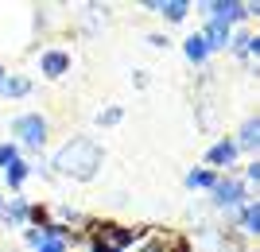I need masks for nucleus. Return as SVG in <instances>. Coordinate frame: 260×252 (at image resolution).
<instances>
[{
	"label": "nucleus",
	"mask_w": 260,
	"mask_h": 252,
	"mask_svg": "<svg viewBox=\"0 0 260 252\" xmlns=\"http://www.w3.org/2000/svg\"><path fill=\"white\" fill-rule=\"evenodd\" d=\"M0 89H4L8 97H23V93H27V82H23V78H4Z\"/></svg>",
	"instance_id": "nucleus-15"
},
{
	"label": "nucleus",
	"mask_w": 260,
	"mask_h": 252,
	"mask_svg": "<svg viewBox=\"0 0 260 252\" xmlns=\"http://www.w3.org/2000/svg\"><path fill=\"white\" fill-rule=\"evenodd\" d=\"M16 136H20L23 143H31V148H43V140H47V121L39 117V113H27V117H20V121H16Z\"/></svg>",
	"instance_id": "nucleus-3"
},
{
	"label": "nucleus",
	"mask_w": 260,
	"mask_h": 252,
	"mask_svg": "<svg viewBox=\"0 0 260 252\" xmlns=\"http://www.w3.org/2000/svg\"><path fill=\"white\" fill-rule=\"evenodd\" d=\"M39 66H43L47 78H62L66 70H70V55H62V51H47V55L39 58Z\"/></svg>",
	"instance_id": "nucleus-6"
},
{
	"label": "nucleus",
	"mask_w": 260,
	"mask_h": 252,
	"mask_svg": "<svg viewBox=\"0 0 260 252\" xmlns=\"http://www.w3.org/2000/svg\"><path fill=\"white\" fill-rule=\"evenodd\" d=\"M54 167L70 178H93L101 167V148L89 136H74V140H66L54 155Z\"/></svg>",
	"instance_id": "nucleus-1"
},
{
	"label": "nucleus",
	"mask_w": 260,
	"mask_h": 252,
	"mask_svg": "<svg viewBox=\"0 0 260 252\" xmlns=\"http://www.w3.org/2000/svg\"><path fill=\"white\" fill-rule=\"evenodd\" d=\"M98 237H93V252H124L132 244L136 233L124 229V225H93Z\"/></svg>",
	"instance_id": "nucleus-2"
},
{
	"label": "nucleus",
	"mask_w": 260,
	"mask_h": 252,
	"mask_svg": "<svg viewBox=\"0 0 260 252\" xmlns=\"http://www.w3.org/2000/svg\"><path fill=\"white\" fill-rule=\"evenodd\" d=\"M152 12H163L167 20H183V16H186L190 8H186L183 0H171V4H152Z\"/></svg>",
	"instance_id": "nucleus-11"
},
{
	"label": "nucleus",
	"mask_w": 260,
	"mask_h": 252,
	"mask_svg": "<svg viewBox=\"0 0 260 252\" xmlns=\"http://www.w3.org/2000/svg\"><path fill=\"white\" fill-rule=\"evenodd\" d=\"M16 163V143H0V167Z\"/></svg>",
	"instance_id": "nucleus-17"
},
{
	"label": "nucleus",
	"mask_w": 260,
	"mask_h": 252,
	"mask_svg": "<svg viewBox=\"0 0 260 252\" xmlns=\"http://www.w3.org/2000/svg\"><path fill=\"white\" fill-rule=\"evenodd\" d=\"M0 82H4V70H0Z\"/></svg>",
	"instance_id": "nucleus-20"
},
{
	"label": "nucleus",
	"mask_w": 260,
	"mask_h": 252,
	"mask_svg": "<svg viewBox=\"0 0 260 252\" xmlns=\"http://www.w3.org/2000/svg\"><path fill=\"white\" fill-rule=\"evenodd\" d=\"M260 140V121H245V128H241V148H252V143Z\"/></svg>",
	"instance_id": "nucleus-13"
},
{
	"label": "nucleus",
	"mask_w": 260,
	"mask_h": 252,
	"mask_svg": "<svg viewBox=\"0 0 260 252\" xmlns=\"http://www.w3.org/2000/svg\"><path fill=\"white\" fill-rule=\"evenodd\" d=\"M0 213H4V198H0Z\"/></svg>",
	"instance_id": "nucleus-19"
},
{
	"label": "nucleus",
	"mask_w": 260,
	"mask_h": 252,
	"mask_svg": "<svg viewBox=\"0 0 260 252\" xmlns=\"http://www.w3.org/2000/svg\"><path fill=\"white\" fill-rule=\"evenodd\" d=\"M233 159H237V143L221 140V143H214V148H210V163H214V167H229Z\"/></svg>",
	"instance_id": "nucleus-8"
},
{
	"label": "nucleus",
	"mask_w": 260,
	"mask_h": 252,
	"mask_svg": "<svg viewBox=\"0 0 260 252\" xmlns=\"http://www.w3.org/2000/svg\"><path fill=\"white\" fill-rule=\"evenodd\" d=\"M214 198H217V206H241L245 187L233 183V178H217V183H214Z\"/></svg>",
	"instance_id": "nucleus-5"
},
{
	"label": "nucleus",
	"mask_w": 260,
	"mask_h": 252,
	"mask_svg": "<svg viewBox=\"0 0 260 252\" xmlns=\"http://www.w3.org/2000/svg\"><path fill=\"white\" fill-rule=\"evenodd\" d=\"M4 175H8V187H20L23 178H27V163H20V159H16V163L4 167Z\"/></svg>",
	"instance_id": "nucleus-14"
},
{
	"label": "nucleus",
	"mask_w": 260,
	"mask_h": 252,
	"mask_svg": "<svg viewBox=\"0 0 260 252\" xmlns=\"http://www.w3.org/2000/svg\"><path fill=\"white\" fill-rule=\"evenodd\" d=\"M27 218V202L23 198H12L8 206H4V221H23Z\"/></svg>",
	"instance_id": "nucleus-12"
},
{
	"label": "nucleus",
	"mask_w": 260,
	"mask_h": 252,
	"mask_svg": "<svg viewBox=\"0 0 260 252\" xmlns=\"http://www.w3.org/2000/svg\"><path fill=\"white\" fill-rule=\"evenodd\" d=\"M202 43H206V51H221V47H229V27H225V23H206Z\"/></svg>",
	"instance_id": "nucleus-7"
},
{
	"label": "nucleus",
	"mask_w": 260,
	"mask_h": 252,
	"mask_svg": "<svg viewBox=\"0 0 260 252\" xmlns=\"http://www.w3.org/2000/svg\"><path fill=\"white\" fill-rule=\"evenodd\" d=\"M98 121H101V124H117V121H120V109H109V113H101Z\"/></svg>",
	"instance_id": "nucleus-18"
},
{
	"label": "nucleus",
	"mask_w": 260,
	"mask_h": 252,
	"mask_svg": "<svg viewBox=\"0 0 260 252\" xmlns=\"http://www.w3.org/2000/svg\"><path fill=\"white\" fill-rule=\"evenodd\" d=\"M241 229H245V233H260V206L249 202V206L241 209Z\"/></svg>",
	"instance_id": "nucleus-9"
},
{
	"label": "nucleus",
	"mask_w": 260,
	"mask_h": 252,
	"mask_svg": "<svg viewBox=\"0 0 260 252\" xmlns=\"http://www.w3.org/2000/svg\"><path fill=\"white\" fill-rule=\"evenodd\" d=\"M217 178L210 175V171H190V175H186V187H214Z\"/></svg>",
	"instance_id": "nucleus-16"
},
{
	"label": "nucleus",
	"mask_w": 260,
	"mask_h": 252,
	"mask_svg": "<svg viewBox=\"0 0 260 252\" xmlns=\"http://www.w3.org/2000/svg\"><path fill=\"white\" fill-rule=\"evenodd\" d=\"M252 12V4H233V0H229V4H210V23H233V20H245V16H249Z\"/></svg>",
	"instance_id": "nucleus-4"
},
{
	"label": "nucleus",
	"mask_w": 260,
	"mask_h": 252,
	"mask_svg": "<svg viewBox=\"0 0 260 252\" xmlns=\"http://www.w3.org/2000/svg\"><path fill=\"white\" fill-rule=\"evenodd\" d=\"M183 51H186V58H190V62H206V43H202V35H190Z\"/></svg>",
	"instance_id": "nucleus-10"
}]
</instances>
